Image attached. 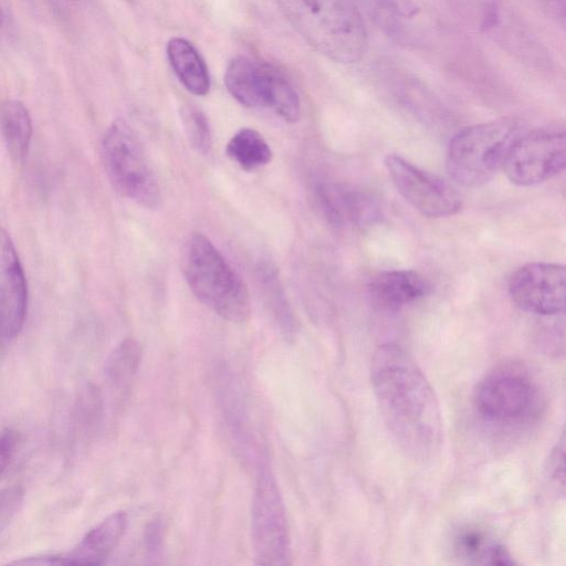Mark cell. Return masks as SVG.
Masks as SVG:
<instances>
[{
    "instance_id": "83f0119b",
    "label": "cell",
    "mask_w": 566,
    "mask_h": 566,
    "mask_svg": "<svg viewBox=\"0 0 566 566\" xmlns=\"http://www.w3.org/2000/svg\"><path fill=\"white\" fill-rule=\"evenodd\" d=\"M164 542V524L161 519H155L148 524L144 533L145 549L151 557H157L162 552Z\"/></svg>"
},
{
    "instance_id": "5b68a950",
    "label": "cell",
    "mask_w": 566,
    "mask_h": 566,
    "mask_svg": "<svg viewBox=\"0 0 566 566\" xmlns=\"http://www.w3.org/2000/svg\"><path fill=\"white\" fill-rule=\"evenodd\" d=\"M474 405L481 421L508 431L536 422L543 412L544 397L527 370L502 365L479 382Z\"/></svg>"
},
{
    "instance_id": "f1b7e54d",
    "label": "cell",
    "mask_w": 566,
    "mask_h": 566,
    "mask_svg": "<svg viewBox=\"0 0 566 566\" xmlns=\"http://www.w3.org/2000/svg\"><path fill=\"white\" fill-rule=\"evenodd\" d=\"M564 452L565 436L562 435L559 443L555 445L549 458V475L551 480L564 488Z\"/></svg>"
},
{
    "instance_id": "e0dca14e",
    "label": "cell",
    "mask_w": 566,
    "mask_h": 566,
    "mask_svg": "<svg viewBox=\"0 0 566 566\" xmlns=\"http://www.w3.org/2000/svg\"><path fill=\"white\" fill-rule=\"evenodd\" d=\"M0 132L7 150L18 162L25 160L33 139V121L23 102L8 100L0 106Z\"/></svg>"
},
{
    "instance_id": "f546056e",
    "label": "cell",
    "mask_w": 566,
    "mask_h": 566,
    "mask_svg": "<svg viewBox=\"0 0 566 566\" xmlns=\"http://www.w3.org/2000/svg\"><path fill=\"white\" fill-rule=\"evenodd\" d=\"M3 25V12H2V6H0V28H2Z\"/></svg>"
},
{
    "instance_id": "cb8c5ba5",
    "label": "cell",
    "mask_w": 566,
    "mask_h": 566,
    "mask_svg": "<svg viewBox=\"0 0 566 566\" xmlns=\"http://www.w3.org/2000/svg\"><path fill=\"white\" fill-rule=\"evenodd\" d=\"M262 280L265 281L267 296L281 329L287 335L293 333L296 329L295 318L292 316L286 298L280 292L277 272L272 268L262 270Z\"/></svg>"
},
{
    "instance_id": "603a6c76",
    "label": "cell",
    "mask_w": 566,
    "mask_h": 566,
    "mask_svg": "<svg viewBox=\"0 0 566 566\" xmlns=\"http://www.w3.org/2000/svg\"><path fill=\"white\" fill-rule=\"evenodd\" d=\"M182 122L187 139L193 148L202 154L211 151L213 145L212 129L204 112L194 106H185L182 109Z\"/></svg>"
},
{
    "instance_id": "7402d4cb",
    "label": "cell",
    "mask_w": 566,
    "mask_h": 566,
    "mask_svg": "<svg viewBox=\"0 0 566 566\" xmlns=\"http://www.w3.org/2000/svg\"><path fill=\"white\" fill-rule=\"evenodd\" d=\"M314 202L328 223L334 227L347 225L344 214L343 187L331 183L320 182L313 188Z\"/></svg>"
},
{
    "instance_id": "6da1fadb",
    "label": "cell",
    "mask_w": 566,
    "mask_h": 566,
    "mask_svg": "<svg viewBox=\"0 0 566 566\" xmlns=\"http://www.w3.org/2000/svg\"><path fill=\"white\" fill-rule=\"evenodd\" d=\"M371 379L383 421L403 452L431 460L443 443V415L433 386L410 353L383 344L373 356Z\"/></svg>"
},
{
    "instance_id": "277c9868",
    "label": "cell",
    "mask_w": 566,
    "mask_h": 566,
    "mask_svg": "<svg viewBox=\"0 0 566 566\" xmlns=\"http://www.w3.org/2000/svg\"><path fill=\"white\" fill-rule=\"evenodd\" d=\"M520 135V124L513 119L476 124L459 131L447 150L450 177L464 187L485 185L503 169Z\"/></svg>"
},
{
    "instance_id": "ac0fdd59",
    "label": "cell",
    "mask_w": 566,
    "mask_h": 566,
    "mask_svg": "<svg viewBox=\"0 0 566 566\" xmlns=\"http://www.w3.org/2000/svg\"><path fill=\"white\" fill-rule=\"evenodd\" d=\"M458 558L470 564L513 565L516 564L505 545L489 536L485 531L466 529L455 539Z\"/></svg>"
},
{
    "instance_id": "4fadbf2b",
    "label": "cell",
    "mask_w": 566,
    "mask_h": 566,
    "mask_svg": "<svg viewBox=\"0 0 566 566\" xmlns=\"http://www.w3.org/2000/svg\"><path fill=\"white\" fill-rule=\"evenodd\" d=\"M431 285L413 270L383 271L369 286L374 305L385 311L396 312L421 300L431 292Z\"/></svg>"
},
{
    "instance_id": "9c48e42d",
    "label": "cell",
    "mask_w": 566,
    "mask_h": 566,
    "mask_svg": "<svg viewBox=\"0 0 566 566\" xmlns=\"http://www.w3.org/2000/svg\"><path fill=\"white\" fill-rule=\"evenodd\" d=\"M565 163V133L538 130L519 136L502 170L512 184L527 187L551 180L564 170Z\"/></svg>"
},
{
    "instance_id": "ba28073f",
    "label": "cell",
    "mask_w": 566,
    "mask_h": 566,
    "mask_svg": "<svg viewBox=\"0 0 566 566\" xmlns=\"http://www.w3.org/2000/svg\"><path fill=\"white\" fill-rule=\"evenodd\" d=\"M251 541L258 565L291 564V541L285 502L276 477L267 466L261 467L257 477L251 510Z\"/></svg>"
},
{
    "instance_id": "5bb4252c",
    "label": "cell",
    "mask_w": 566,
    "mask_h": 566,
    "mask_svg": "<svg viewBox=\"0 0 566 566\" xmlns=\"http://www.w3.org/2000/svg\"><path fill=\"white\" fill-rule=\"evenodd\" d=\"M127 527L128 517L124 512L112 513L91 529L75 550L65 555H57L59 565L103 564L118 547Z\"/></svg>"
},
{
    "instance_id": "52a82bcc",
    "label": "cell",
    "mask_w": 566,
    "mask_h": 566,
    "mask_svg": "<svg viewBox=\"0 0 566 566\" xmlns=\"http://www.w3.org/2000/svg\"><path fill=\"white\" fill-rule=\"evenodd\" d=\"M225 86L241 106L269 109L289 123L301 118L299 94L285 73L267 62L239 56L229 62Z\"/></svg>"
},
{
    "instance_id": "7c38bea8",
    "label": "cell",
    "mask_w": 566,
    "mask_h": 566,
    "mask_svg": "<svg viewBox=\"0 0 566 566\" xmlns=\"http://www.w3.org/2000/svg\"><path fill=\"white\" fill-rule=\"evenodd\" d=\"M28 312V283L12 236L0 228V343L22 333Z\"/></svg>"
},
{
    "instance_id": "484cf974",
    "label": "cell",
    "mask_w": 566,
    "mask_h": 566,
    "mask_svg": "<svg viewBox=\"0 0 566 566\" xmlns=\"http://www.w3.org/2000/svg\"><path fill=\"white\" fill-rule=\"evenodd\" d=\"M25 492L20 487L7 488L0 491V529L14 519L22 507Z\"/></svg>"
},
{
    "instance_id": "9a60e30c",
    "label": "cell",
    "mask_w": 566,
    "mask_h": 566,
    "mask_svg": "<svg viewBox=\"0 0 566 566\" xmlns=\"http://www.w3.org/2000/svg\"><path fill=\"white\" fill-rule=\"evenodd\" d=\"M383 33L397 41L411 38V24L419 14L414 0H351Z\"/></svg>"
},
{
    "instance_id": "7a4b0ae2",
    "label": "cell",
    "mask_w": 566,
    "mask_h": 566,
    "mask_svg": "<svg viewBox=\"0 0 566 566\" xmlns=\"http://www.w3.org/2000/svg\"><path fill=\"white\" fill-rule=\"evenodd\" d=\"M283 16L319 54L338 64L361 61L368 31L351 0H276Z\"/></svg>"
},
{
    "instance_id": "2e32d148",
    "label": "cell",
    "mask_w": 566,
    "mask_h": 566,
    "mask_svg": "<svg viewBox=\"0 0 566 566\" xmlns=\"http://www.w3.org/2000/svg\"><path fill=\"white\" fill-rule=\"evenodd\" d=\"M167 58L182 85L197 97L211 90V77L205 60L187 39L176 37L166 47Z\"/></svg>"
},
{
    "instance_id": "8fae6325",
    "label": "cell",
    "mask_w": 566,
    "mask_h": 566,
    "mask_svg": "<svg viewBox=\"0 0 566 566\" xmlns=\"http://www.w3.org/2000/svg\"><path fill=\"white\" fill-rule=\"evenodd\" d=\"M565 267L548 262H531L513 274L509 295L523 311L537 316H557L565 309Z\"/></svg>"
},
{
    "instance_id": "d6986e66",
    "label": "cell",
    "mask_w": 566,
    "mask_h": 566,
    "mask_svg": "<svg viewBox=\"0 0 566 566\" xmlns=\"http://www.w3.org/2000/svg\"><path fill=\"white\" fill-rule=\"evenodd\" d=\"M227 155L240 169L251 172L268 165L272 161L270 145L259 132L254 129H241L227 144Z\"/></svg>"
},
{
    "instance_id": "8992f818",
    "label": "cell",
    "mask_w": 566,
    "mask_h": 566,
    "mask_svg": "<svg viewBox=\"0 0 566 566\" xmlns=\"http://www.w3.org/2000/svg\"><path fill=\"white\" fill-rule=\"evenodd\" d=\"M102 157L115 191L144 208L161 205L159 181L138 135L124 120H115L104 134Z\"/></svg>"
},
{
    "instance_id": "ffe728a7",
    "label": "cell",
    "mask_w": 566,
    "mask_h": 566,
    "mask_svg": "<svg viewBox=\"0 0 566 566\" xmlns=\"http://www.w3.org/2000/svg\"><path fill=\"white\" fill-rule=\"evenodd\" d=\"M142 358L143 350L139 341L125 339L109 355L104 365V377L113 389H127L140 369Z\"/></svg>"
},
{
    "instance_id": "44dd1931",
    "label": "cell",
    "mask_w": 566,
    "mask_h": 566,
    "mask_svg": "<svg viewBox=\"0 0 566 566\" xmlns=\"http://www.w3.org/2000/svg\"><path fill=\"white\" fill-rule=\"evenodd\" d=\"M343 204L347 223L360 229L370 228L382 218L381 204L370 193L343 187Z\"/></svg>"
},
{
    "instance_id": "d4e9b609",
    "label": "cell",
    "mask_w": 566,
    "mask_h": 566,
    "mask_svg": "<svg viewBox=\"0 0 566 566\" xmlns=\"http://www.w3.org/2000/svg\"><path fill=\"white\" fill-rule=\"evenodd\" d=\"M103 414L102 395L97 386L88 385L82 391L78 403V416L83 426H97Z\"/></svg>"
},
{
    "instance_id": "3957f363",
    "label": "cell",
    "mask_w": 566,
    "mask_h": 566,
    "mask_svg": "<svg viewBox=\"0 0 566 566\" xmlns=\"http://www.w3.org/2000/svg\"><path fill=\"white\" fill-rule=\"evenodd\" d=\"M184 274L194 296L217 316L234 323L249 319L251 303L245 282L203 234L188 240Z\"/></svg>"
},
{
    "instance_id": "30bf717a",
    "label": "cell",
    "mask_w": 566,
    "mask_h": 566,
    "mask_svg": "<svg viewBox=\"0 0 566 566\" xmlns=\"http://www.w3.org/2000/svg\"><path fill=\"white\" fill-rule=\"evenodd\" d=\"M396 190L415 211L427 218H446L461 209V198L443 178L428 173L398 154L385 157Z\"/></svg>"
},
{
    "instance_id": "4316f807",
    "label": "cell",
    "mask_w": 566,
    "mask_h": 566,
    "mask_svg": "<svg viewBox=\"0 0 566 566\" xmlns=\"http://www.w3.org/2000/svg\"><path fill=\"white\" fill-rule=\"evenodd\" d=\"M19 435L14 429L0 433V477H2L17 454Z\"/></svg>"
}]
</instances>
